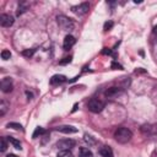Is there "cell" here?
I'll use <instances>...</instances> for the list:
<instances>
[{
  "label": "cell",
  "instance_id": "7c38bea8",
  "mask_svg": "<svg viewBox=\"0 0 157 157\" xmlns=\"http://www.w3.org/2000/svg\"><path fill=\"white\" fill-rule=\"evenodd\" d=\"M78 157H93V153L87 147H80L78 148Z\"/></svg>",
  "mask_w": 157,
  "mask_h": 157
},
{
  "label": "cell",
  "instance_id": "ba28073f",
  "mask_svg": "<svg viewBox=\"0 0 157 157\" xmlns=\"http://www.w3.org/2000/svg\"><path fill=\"white\" fill-rule=\"evenodd\" d=\"M75 43H76V39H75L71 34H67V36L64 38V42H63V48H64V50H69Z\"/></svg>",
  "mask_w": 157,
  "mask_h": 157
},
{
  "label": "cell",
  "instance_id": "4fadbf2b",
  "mask_svg": "<svg viewBox=\"0 0 157 157\" xmlns=\"http://www.w3.org/2000/svg\"><path fill=\"white\" fill-rule=\"evenodd\" d=\"M66 81V77L64 75H54L52 78H50V83L52 85H56V83H61Z\"/></svg>",
  "mask_w": 157,
  "mask_h": 157
},
{
  "label": "cell",
  "instance_id": "277c9868",
  "mask_svg": "<svg viewBox=\"0 0 157 157\" xmlns=\"http://www.w3.org/2000/svg\"><path fill=\"white\" fill-rule=\"evenodd\" d=\"M76 142L75 140H71V139H63V140H59L56 142V147L63 151V150H71L72 147H75Z\"/></svg>",
  "mask_w": 157,
  "mask_h": 157
},
{
  "label": "cell",
  "instance_id": "484cf974",
  "mask_svg": "<svg viewBox=\"0 0 157 157\" xmlns=\"http://www.w3.org/2000/svg\"><path fill=\"white\" fill-rule=\"evenodd\" d=\"M102 53H103V54H108V55H112V50H109V49H107V48H104V49L102 50Z\"/></svg>",
  "mask_w": 157,
  "mask_h": 157
},
{
  "label": "cell",
  "instance_id": "2e32d148",
  "mask_svg": "<svg viewBox=\"0 0 157 157\" xmlns=\"http://www.w3.org/2000/svg\"><path fill=\"white\" fill-rule=\"evenodd\" d=\"M56 157H74V155L71 153L70 150H63V151H59Z\"/></svg>",
  "mask_w": 157,
  "mask_h": 157
},
{
  "label": "cell",
  "instance_id": "6da1fadb",
  "mask_svg": "<svg viewBox=\"0 0 157 157\" xmlns=\"http://www.w3.org/2000/svg\"><path fill=\"white\" fill-rule=\"evenodd\" d=\"M131 137H132V132L128 128H118L114 132V139L119 144H126L131 140Z\"/></svg>",
  "mask_w": 157,
  "mask_h": 157
},
{
  "label": "cell",
  "instance_id": "52a82bcc",
  "mask_svg": "<svg viewBox=\"0 0 157 157\" xmlns=\"http://www.w3.org/2000/svg\"><path fill=\"white\" fill-rule=\"evenodd\" d=\"M13 16H11V15H9V13H2L1 16H0V25L2 26V27H10V26H12L13 25Z\"/></svg>",
  "mask_w": 157,
  "mask_h": 157
},
{
  "label": "cell",
  "instance_id": "83f0119b",
  "mask_svg": "<svg viewBox=\"0 0 157 157\" xmlns=\"http://www.w3.org/2000/svg\"><path fill=\"white\" fill-rule=\"evenodd\" d=\"M153 32H155V33H157V26H155V28H153Z\"/></svg>",
  "mask_w": 157,
  "mask_h": 157
},
{
  "label": "cell",
  "instance_id": "5bb4252c",
  "mask_svg": "<svg viewBox=\"0 0 157 157\" xmlns=\"http://www.w3.org/2000/svg\"><path fill=\"white\" fill-rule=\"evenodd\" d=\"M7 141H9V142L15 147V148H17V150H21V148H22V147H21V142H20L18 140H16L15 137L9 136V137H7Z\"/></svg>",
  "mask_w": 157,
  "mask_h": 157
},
{
  "label": "cell",
  "instance_id": "8992f818",
  "mask_svg": "<svg viewBox=\"0 0 157 157\" xmlns=\"http://www.w3.org/2000/svg\"><path fill=\"white\" fill-rule=\"evenodd\" d=\"M0 87H1V91L4 93H9L12 91L13 88V83H12V80L10 77H4L1 80V83H0Z\"/></svg>",
  "mask_w": 157,
  "mask_h": 157
},
{
  "label": "cell",
  "instance_id": "44dd1931",
  "mask_svg": "<svg viewBox=\"0 0 157 157\" xmlns=\"http://www.w3.org/2000/svg\"><path fill=\"white\" fill-rule=\"evenodd\" d=\"M42 134H44V129L38 126V128L34 130V132H33L32 136H33V139H36V137H38V135H42Z\"/></svg>",
  "mask_w": 157,
  "mask_h": 157
},
{
  "label": "cell",
  "instance_id": "ac0fdd59",
  "mask_svg": "<svg viewBox=\"0 0 157 157\" xmlns=\"http://www.w3.org/2000/svg\"><path fill=\"white\" fill-rule=\"evenodd\" d=\"M6 148H7L6 139H5V137H1V139H0V151H1V152H5Z\"/></svg>",
  "mask_w": 157,
  "mask_h": 157
},
{
  "label": "cell",
  "instance_id": "9a60e30c",
  "mask_svg": "<svg viewBox=\"0 0 157 157\" xmlns=\"http://www.w3.org/2000/svg\"><path fill=\"white\" fill-rule=\"evenodd\" d=\"M9 103L7 102H5V101H1L0 102V115L2 117V115H5V113L7 112V109H9Z\"/></svg>",
  "mask_w": 157,
  "mask_h": 157
},
{
  "label": "cell",
  "instance_id": "e0dca14e",
  "mask_svg": "<svg viewBox=\"0 0 157 157\" xmlns=\"http://www.w3.org/2000/svg\"><path fill=\"white\" fill-rule=\"evenodd\" d=\"M83 140L90 145V146H92V145H96V140L91 136V135H88V134H85V136H83Z\"/></svg>",
  "mask_w": 157,
  "mask_h": 157
},
{
  "label": "cell",
  "instance_id": "cb8c5ba5",
  "mask_svg": "<svg viewBox=\"0 0 157 157\" xmlns=\"http://www.w3.org/2000/svg\"><path fill=\"white\" fill-rule=\"evenodd\" d=\"M112 67H113V69H118V70H123V66H121V65H119V64H117L115 61H113V63H112Z\"/></svg>",
  "mask_w": 157,
  "mask_h": 157
},
{
  "label": "cell",
  "instance_id": "d4e9b609",
  "mask_svg": "<svg viewBox=\"0 0 157 157\" xmlns=\"http://www.w3.org/2000/svg\"><path fill=\"white\" fill-rule=\"evenodd\" d=\"M70 61H71V56H69V58H64V60H61L60 64H66V63H70Z\"/></svg>",
  "mask_w": 157,
  "mask_h": 157
},
{
  "label": "cell",
  "instance_id": "9c48e42d",
  "mask_svg": "<svg viewBox=\"0 0 157 157\" xmlns=\"http://www.w3.org/2000/svg\"><path fill=\"white\" fill-rule=\"evenodd\" d=\"M120 93H121V90L118 88V87H109V88H107L105 92H104L105 97H108V98H114V97L119 96Z\"/></svg>",
  "mask_w": 157,
  "mask_h": 157
},
{
  "label": "cell",
  "instance_id": "30bf717a",
  "mask_svg": "<svg viewBox=\"0 0 157 157\" xmlns=\"http://www.w3.org/2000/svg\"><path fill=\"white\" fill-rule=\"evenodd\" d=\"M56 131H60L64 134H75V132H77V129L72 125H61V126L56 128Z\"/></svg>",
  "mask_w": 157,
  "mask_h": 157
},
{
  "label": "cell",
  "instance_id": "7a4b0ae2",
  "mask_svg": "<svg viewBox=\"0 0 157 157\" xmlns=\"http://www.w3.org/2000/svg\"><path fill=\"white\" fill-rule=\"evenodd\" d=\"M87 108L92 113H101L104 108V102L98 98H91L87 103Z\"/></svg>",
  "mask_w": 157,
  "mask_h": 157
},
{
  "label": "cell",
  "instance_id": "603a6c76",
  "mask_svg": "<svg viewBox=\"0 0 157 157\" xmlns=\"http://www.w3.org/2000/svg\"><path fill=\"white\" fill-rule=\"evenodd\" d=\"M112 27H113V22L112 21H108V22L104 23V31H109Z\"/></svg>",
  "mask_w": 157,
  "mask_h": 157
},
{
  "label": "cell",
  "instance_id": "7402d4cb",
  "mask_svg": "<svg viewBox=\"0 0 157 157\" xmlns=\"http://www.w3.org/2000/svg\"><path fill=\"white\" fill-rule=\"evenodd\" d=\"M1 58L4 59V60H7V59H10L11 58V53H10V50H2L1 52Z\"/></svg>",
  "mask_w": 157,
  "mask_h": 157
},
{
  "label": "cell",
  "instance_id": "d6986e66",
  "mask_svg": "<svg viewBox=\"0 0 157 157\" xmlns=\"http://www.w3.org/2000/svg\"><path fill=\"white\" fill-rule=\"evenodd\" d=\"M7 128H11V129H15V130H22V125L18 124V123H9Z\"/></svg>",
  "mask_w": 157,
  "mask_h": 157
},
{
  "label": "cell",
  "instance_id": "3957f363",
  "mask_svg": "<svg viewBox=\"0 0 157 157\" xmlns=\"http://www.w3.org/2000/svg\"><path fill=\"white\" fill-rule=\"evenodd\" d=\"M56 20H58V25L63 28V29H65V31H71L72 28H74V21L71 20V18H69V17H66V16H64V15H59L58 17H56Z\"/></svg>",
  "mask_w": 157,
  "mask_h": 157
},
{
  "label": "cell",
  "instance_id": "8fae6325",
  "mask_svg": "<svg viewBox=\"0 0 157 157\" xmlns=\"http://www.w3.org/2000/svg\"><path fill=\"white\" fill-rule=\"evenodd\" d=\"M99 155L102 157H113V151H112V148L109 146L104 145V146H102L99 148Z\"/></svg>",
  "mask_w": 157,
  "mask_h": 157
},
{
  "label": "cell",
  "instance_id": "5b68a950",
  "mask_svg": "<svg viewBox=\"0 0 157 157\" xmlns=\"http://www.w3.org/2000/svg\"><path fill=\"white\" fill-rule=\"evenodd\" d=\"M88 10H90V5H88L87 2H82V4H80V5H76V6H72V7H71V11H72L74 13L78 15V16L87 13Z\"/></svg>",
  "mask_w": 157,
  "mask_h": 157
},
{
  "label": "cell",
  "instance_id": "4316f807",
  "mask_svg": "<svg viewBox=\"0 0 157 157\" xmlns=\"http://www.w3.org/2000/svg\"><path fill=\"white\" fill-rule=\"evenodd\" d=\"M6 157H18V156H16V155H12V153H10V155H7Z\"/></svg>",
  "mask_w": 157,
  "mask_h": 157
},
{
  "label": "cell",
  "instance_id": "ffe728a7",
  "mask_svg": "<svg viewBox=\"0 0 157 157\" xmlns=\"http://www.w3.org/2000/svg\"><path fill=\"white\" fill-rule=\"evenodd\" d=\"M34 52H36V49H26V50L22 52V55L23 56H27V58H31L34 54Z\"/></svg>",
  "mask_w": 157,
  "mask_h": 157
}]
</instances>
